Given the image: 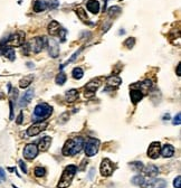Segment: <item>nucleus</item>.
<instances>
[{
	"mask_svg": "<svg viewBox=\"0 0 181 188\" xmlns=\"http://www.w3.org/2000/svg\"><path fill=\"white\" fill-rule=\"evenodd\" d=\"M84 146V139L82 137H77L74 139L66 141L63 148V155L64 156H74L82 150Z\"/></svg>",
	"mask_w": 181,
	"mask_h": 188,
	"instance_id": "obj_1",
	"label": "nucleus"
},
{
	"mask_svg": "<svg viewBox=\"0 0 181 188\" xmlns=\"http://www.w3.org/2000/svg\"><path fill=\"white\" fill-rule=\"evenodd\" d=\"M173 124L176 125H179L181 123V114L180 113H178L177 115H176V117H174V119H173V122H172Z\"/></svg>",
	"mask_w": 181,
	"mask_h": 188,
	"instance_id": "obj_34",
	"label": "nucleus"
},
{
	"mask_svg": "<svg viewBox=\"0 0 181 188\" xmlns=\"http://www.w3.org/2000/svg\"><path fill=\"white\" fill-rule=\"evenodd\" d=\"M116 11V12H121V8L120 7H116V6H113V7H111L110 9H109V14H110V16H112L114 12Z\"/></svg>",
	"mask_w": 181,
	"mask_h": 188,
	"instance_id": "obj_32",
	"label": "nucleus"
},
{
	"mask_svg": "<svg viewBox=\"0 0 181 188\" xmlns=\"http://www.w3.org/2000/svg\"><path fill=\"white\" fill-rule=\"evenodd\" d=\"M173 186L176 188H181V177L178 176L176 179L173 180Z\"/></svg>",
	"mask_w": 181,
	"mask_h": 188,
	"instance_id": "obj_33",
	"label": "nucleus"
},
{
	"mask_svg": "<svg viewBox=\"0 0 181 188\" xmlns=\"http://www.w3.org/2000/svg\"><path fill=\"white\" fill-rule=\"evenodd\" d=\"M25 44V33L24 31H17L15 34L9 36L6 40V46L8 47H19Z\"/></svg>",
	"mask_w": 181,
	"mask_h": 188,
	"instance_id": "obj_4",
	"label": "nucleus"
},
{
	"mask_svg": "<svg viewBox=\"0 0 181 188\" xmlns=\"http://www.w3.org/2000/svg\"><path fill=\"white\" fill-rule=\"evenodd\" d=\"M32 96H34V90H28L26 93L24 94V96L20 99L19 101V105L20 106H25L27 105L29 102L32 101Z\"/></svg>",
	"mask_w": 181,
	"mask_h": 188,
	"instance_id": "obj_17",
	"label": "nucleus"
},
{
	"mask_svg": "<svg viewBox=\"0 0 181 188\" xmlns=\"http://www.w3.org/2000/svg\"><path fill=\"white\" fill-rule=\"evenodd\" d=\"M59 29H60V25H59V23L55 21V20L51 21V24L48 25V33H49L51 36L58 35Z\"/></svg>",
	"mask_w": 181,
	"mask_h": 188,
	"instance_id": "obj_18",
	"label": "nucleus"
},
{
	"mask_svg": "<svg viewBox=\"0 0 181 188\" xmlns=\"http://www.w3.org/2000/svg\"><path fill=\"white\" fill-rule=\"evenodd\" d=\"M48 44V49H49V55L53 58H56L59 54V45L58 42L54 38H51L47 40Z\"/></svg>",
	"mask_w": 181,
	"mask_h": 188,
	"instance_id": "obj_10",
	"label": "nucleus"
},
{
	"mask_svg": "<svg viewBox=\"0 0 181 188\" xmlns=\"http://www.w3.org/2000/svg\"><path fill=\"white\" fill-rule=\"evenodd\" d=\"M114 171V164H112L110 159H104L101 164V174L103 176L109 177Z\"/></svg>",
	"mask_w": 181,
	"mask_h": 188,
	"instance_id": "obj_8",
	"label": "nucleus"
},
{
	"mask_svg": "<svg viewBox=\"0 0 181 188\" xmlns=\"http://www.w3.org/2000/svg\"><path fill=\"white\" fill-rule=\"evenodd\" d=\"M134 44H135V39H134L133 37H132V38H127L125 42H124V45H125L127 48H130V49L134 46Z\"/></svg>",
	"mask_w": 181,
	"mask_h": 188,
	"instance_id": "obj_29",
	"label": "nucleus"
},
{
	"mask_svg": "<svg viewBox=\"0 0 181 188\" xmlns=\"http://www.w3.org/2000/svg\"><path fill=\"white\" fill-rule=\"evenodd\" d=\"M45 175V169L43 167H36L35 168V176L36 177H41Z\"/></svg>",
	"mask_w": 181,
	"mask_h": 188,
	"instance_id": "obj_30",
	"label": "nucleus"
},
{
	"mask_svg": "<svg viewBox=\"0 0 181 188\" xmlns=\"http://www.w3.org/2000/svg\"><path fill=\"white\" fill-rule=\"evenodd\" d=\"M0 178L1 179H6V176H5V171H4V169L2 168H0Z\"/></svg>",
	"mask_w": 181,
	"mask_h": 188,
	"instance_id": "obj_39",
	"label": "nucleus"
},
{
	"mask_svg": "<svg viewBox=\"0 0 181 188\" xmlns=\"http://www.w3.org/2000/svg\"><path fill=\"white\" fill-rule=\"evenodd\" d=\"M23 117H24L23 113H20L19 115H18V118H17V123H18V124H20V123L23 122Z\"/></svg>",
	"mask_w": 181,
	"mask_h": 188,
	"instance_id": "obj_38",
	"label": "nucleus"
},
{
	"mask_svg": "<svg viewBox=\"0 0 181 188\" xmlns=\"http://www.w3.org/2000/svg\"><path fill=\"white\" fill-rule=\"evenodd\" d=\"M66 80H67V77H66V75H65V73L60 72V73L56 76L55 82H56V84H58V85H63L64 83L66 82Z\"/></svg>",
	"mask_w": 181,
	"mask_h": 188,
	"instance_id": "obj_26",
	"label": "nucleus"
},
{
	"mask_svg": "<svg viewBox=\"0 0 181 188\" xmlns=\"http://www.w3.org/2000/svg\"><path fill=\"white\" fill-rule=\"evenodd\" d=\"M58 6V1L57 0H51V1H49V7L51 8H56Z\"/></svg>",
	"mask_w": 181,
	"mask_h": 188,
	"instance_id": "obj_37",
	"label": "nucleus"
},
{
	"mask_svg": "<svg viewBox=\"0 0 181 188\" xmlns=\"http://www.w3.org/2000/svg\"><path fill=\"white\" fill-rule=\"evenodd\" d=\"M100 147V140L99 139H88L86 141V145L84 147L85 153L87 157H93L94 155L97 153Z\"/></svg>",
	"mask_w": 181,
	"mask_h": 188,
	"instance_id": "obj_6",
	"label": "nucleus"
},
{
	"mask_svg": "<svg viewBox=\"0 0 181 188\" xmlns=\"http://www.w3.org/2000/svg\"><path fill=\"white\" fill-rule=\"evenodd\" d=\"M51 111H53V108L49 104H47V103H39L38 105H36L35 110H34V119L38 120V121L45 120V119L51 117Z\"/></svg>",
	"mask_w": 181,
	"mask_h": 188,
	"instance_id": "obj_3",
	"label": "nucleus"
},
{
	"mask_svg": "<svg viewBox=\"0 0 181 188\" xmlns=\"http://www.w3.org/2000/svg\"><path fill=\"white\" fill-rule=\"evenodd\" d=\"M77 96H78V91L74 90V89H73V90H69L66 93V98L69 102H74L75 100L77 99Z\"/></svg>",
	"mask_w": 181,
	"mask_h": 188,
	"instance_id": "obj_25",
	"label": "nucleus"
},
{
	"mask_svg": "<svg viewBox=\"0 0 181 188\" xmlns=\"http://www.w3.org/2000/svg\"><path fill=\"white\" fill-rule=\"evenodd\" d=\"M38 155V148H37V146L34 145V143H29L25 147L24 149V157L26 159H29V160H32L34 159L35 157H37Z\"/></svg>",
	"mask_w": 181,
	"mask_h": 188,
	"instance_id": "obj_9",
	"label": "nucleus"
},
{
	"mask_svg": "<svg viewBox=\"0 0 181 188\" xmlns=\"http://www.w3.org/2000/svg\"><path fill=\"white\" fill-rule=\"evenodd\" d=\"M34 76L32 75H28V76H24V78H21L19 82V87L20 89H26L30 85V83L32 82Z\"/></svg>",
	"mask_w": 181,
	"mask_h": 188,
	"instance_id": "obj_23",
	"label": "nucleus"
},
{
	"mask_svg": "<svg viewBox=\"0 0 181 188\" xmlns=\"http://www.w3.org/2000/svg\"><path fill=\"white\" fill-rule=\"evenodd\" d=\"M177 75H178V76H181V66H180V63L178 64V66H177Z\"/></svg>",
	"mask_w": 181,
	"mask_h": 188,
	"instance_id": "obj_40",
	"label": "nucleus"
},
{
	"mask_svg": "<svg viewBox=\"0 0 181 188\" xmlns=\"http://www.w3.org/2000/svg\"><path fill=\"white\" fill-rule=\"evenodd\" d=\"M76 15H77V17H78L81 20H83V21H86L87 20V15L85 14V10H84L82 7H78L76 9Z\"/></svg>",
	"mask_w": 181,
	"mask_h": 188,
	"instance_id": "obj_27",
	"label": "nucleus"
},
{
	"mask_svg": "<svg viewBox=\"0 0 181 188\" xmlns=\"http://www.w3.org/2000/svg\"><path fill=\"white\" fill-rule=\"evenodd\" d=\"M83 75H84V72H83V70L81 67H76V68L73 70V76L76 80H81L83 77Z\"/></svg>",
	"mask_w": 181,
	"mask_h": 188,
	"instance_id": "obj_28",
	"label": "nucleus"
},
{
	"mask_svg": "<svg viewBox=\"0 0 181 188\" xmlns=\"http://www.w3.org/2000/svg\"><path fill=\"white\" fill-rule=\"evenodd\" d=\"M76 170H77V168H76V166H74V164L67 166L66 168H65V170L63 171V175L60 177V180H59L57 187L58 188L68 187L71 185L73 178H74L75 174H76Z\"/></svg>",
	"mask_w": 181,
	"mask_h": 188,
	"instance_id": "obj_2",
	"label": "nucleus"
},
{
	"mask_svg": "<svg viewBox=\"0 0 181 188\" xmlns=\"http://www.w3.org/2000/svg\"><path fill=\"white\" fill-rule=\"evenodd\" d=\"M4 98V95H2V93H0V99H2Z\"/></svg>",
	"mask_w": 181,
	"mask_h": 188,
	"instance_id": "obj_43",
	"label": "nucleus"
},
{
	"mask_svg": "<svg viewBox=\"0 0 181 188\" xmlns=\"http://www.w3.org/2000/svg\"><path fill=\"white\" fill-rule=\"evenodd\" d=\"M94 169H92V170H91L90 171V176H88V178H90V179H92V178H93V174H94Z\"/></svg>",
	"mask_w": 181,
	"mask_h": 188,
	"instance_id": "obj_41",
	"label": "nucleus"
},
{
	"mask_svg": "<svg viewBox=\"0 0 181 188\" xmlns=\"http://www.w3.org/2000/svg\"><path fill=\"white\" fill-rule=\"evenodd\" d=\"M121 83H122V78L120 76H110L106 80V84L109 86H112V87H118Z\"/></svg>",
	"mask_w": 181,
	"mask_h": 188,
	"instance_id": "obj_21",
	"label": "nucleus"
},
{
	"mask_svg": "<svg viewBox=\"0 0 181 188\" xmlns=\"http://www.w3.org/2000/svg\"><path fill=\"white\" fill-rule=\"evenodd\" d=\"M169 118H170V115H169V114H165L164 117H163V119H167V120H168Z\"/></svg>",
	"mask_w": 181,
	"mask_h": 188,
	"instance_id": "obj_42",
	"label": "nucleus"
},
{
	"mask_svg": "<svg viewBox=\"0 0 181 188\" xmlns=\"http://www.w3.org/2000/svg\"><path fill=\"white\" fill-rule=\"evenodd\" d=\"M47 8V2L45 0H38L34 5V11L35 12H41Z\"/></svg>",
	"mask_w": 181,
	"mask_h": 188,
	"instance_id": "obj_22",
	"label": "nucleus"
},
{
	"mask_svg": "<svg viewBox=\"0 0 181 188\" xmlns=\"http://www.w3.org/2000/svg\"><path fill=\"white\" fill-rule=\"evenodd\" d=\"M86 7H87V9H88V11L92 12L93 15L99 14L100 4H99V1H97V0H90V1H87Z\"/></svg>",
	"mask_w": 181,
	"mask_h": 188,
	"instance_id": "obj_15",
	"label": "nucleus"
},
{
	"mask_svg": "<svg viewBox=\"0 0 181 188\" xmlns=\"http://www.w3.org/2000/svg\"><path fill=\"white\" fill-rule=\"evenodd\" d=\"M46 42L47 40L45 37H36V38L32 39L29 43H27L28 49L32 53H39L40 51H43V48L46 45Z\"/></svg>",
	"mask_w": 181,
	"mask_h": 188,
	"instance_id": "obj_5",
	"label": "nucleus"
},
{
	"mask_svg": "<svg viewBox=\"0 0 181 188\" xmlns=\"http://www.w3.org/2000/svg\"><path fill=\"white\" fill-rule=\"evenodd\" d=\"M160 153H162V156L164 158H170L174 153V148L171 145H164L163 148H161V152Z\"/></svg>",
	"mask_w": 181,
	"mask_h": 188,
	"instance_id": "obj_20",
	"label": "nucleus"
},
{
	"mask_svg": "<svg viewBox=\"0 0 181 188\" xmlns=\"http://www.w3.org/2000/svg\"><path fill=\"white\" fill-rule=\"evenodd\" d=\"M148 188H165L167 187V183L163 179H158V180H152L151 184L149 186H146Z\"/></svg>",
	"mask_w": 181,
	"mask_h": 188,
	"instance_id": "obj_24",
	"label": "nucleus"
},
{
	"mask_svg": "<svg viewBox=\"0 0 181 188\" xmlns=\"http://www.w3.org/2000/svg\"><path fill=\"white\" fill-rule=\"evenodd\" d=\"M66 34H67V31L65 30V29H62V30L58 33L59 37H60V39H62V42H65V40H66V37H65Z\"/></svg>",
	"mask_w": 181,
	"mask_h": 188,
	"instance_id": "obj_35",
	"label": "nucleus"
},
{
	"mask_svg": "<svg viewBox=\"0 0 181 188\" xmlns=\"http://www.w3.org/2000/svg\"><path fill=\"white\" fill-rule=\"evenodd\" d=\"M161 152V146L159 142H152L149 147V150H148V156L151 158V159H157L159 155Z\"/></svg>",
	"mask_w": 181,
	"mask_h": 188,
	"instance_id": "obj_12",
	"label": "nucleus"
},
{
	"mask_svg": "<svg viewBox=\"0 0 181 188\" xmlns=\"http://www.w3.org/2000/svg\"><path fill=\"white\" fill-rule=\"evenodd\" d=\"M153 179L149 180V181H146V178H144V176H142V175H138V176H134L133 178H132V183H133L134 185H138V186H142V187H146L148 186V184H151V181H152Z\"/></svg>",
	"mask_w": 181,
	"mask_h": 188,
	"instance_id": "obj_14",
	"label": "nucleus"
},
{
	"mask_svg": "<svg viewBox=\"0 0 181 188\" xmlns=\"http://www.w3.org/2000/svg\"><path fill=\"white\" fill-rule=\"evenodd\" d=\"M142 170H143V175H146L148 177H155L159 172L158 167L154 164H149L146 168H142Z\"/></svg>",
	"mask_w": 181,
	"mask_h": 188,
	"instance_id": "obj_13",
	"label": "nucleus"
},
{
	"mask_svg": "<svg viewBox=\"0 0 181 188\" xmlns=\"http://www.w3.org/2000/svg\"><path fill=\"white\" fill-rule=\"evenodd\" d=\"M99 86H100L99 81H91L86 85V87H85V98L87 99L93 98L96 90L99 89Z\"/></svg>",
	"mask_w": 181,
	"mask_h": 188,
	"instance_id": "obj_11",
	"label": "nucleus"
},
{
	"mask_svg": "<svg viewBox=\"0 0 181 188\" xmlns=\"http://www.w3.org/2000/svg\"><path fill=\"white\" fill-rule=\"evenodd\" d=\"M19 166H20V168H21V170H23L25 174H27V167H26V164H25L24 161L20 160L19 161Z\"/></svg>",
	"mask_w": 181,
	"mask_h": 188,
	"instance_id": "obj_36",
	"label": "nucleus"
},
{
	"mask_svg": "<svg viewBox=\"0 0 181 188\" xmlns=\"http://www.w3.org/2000/svg\"><path fill=\"white\" fill-rule=\"evenodd\" d=\"M130 96H131V101H132V103L137 104L140 100H142V98H143V93L140 91V89H132L130 92Z\"/></svg>",
	"mask_w": 181,
	"mask_h": 188,
	"instance_id": "obj_16",
	"label": "nucleus"
},
{
	"mask_svg": "<svg viewBox=\"0 0 181 188\" xmlns=\"http://www.w3.org/2000/svg\"><path fill=\"white\" fill-rule=\"evenodd\" d=\"M47 125H48V122H36V123H34L30 128H28L27 134L30 136V137H35V136L39 134L41 131H44V130L46 129Z\"/></svg>",
	"mask_w": 181,
	"mask_h": 188,
	"instance_id": "obj_7",
	"label": "nucleus"
},
{
	"mask_svg": "<svg viewBox=\"0 0 181 188\" xmlns=\"http://www.w3.org/2000/svg\"><path fill=\"white\" fill-rule=\"evenodd\" d=\"M51 143V139L49 137H44L41 140L39 141V143H38V150L40 151H46L48 148H49V146Z\"/></svg>",
	"mask_w": 181,
	"mask_h": 188,
	"instance_id": "obj_19",
	"label": "nucleus"
},
{
	"mask_svg": "<svg viewBox=\"0 0 181 188\" xmlns=\"http://www.w3.org/2000/svg\"><path fill=\"white\" fill-rule=\"evenodd\" d=\"M131 167L134 169V170H142V168H143V164L142 162H132L131 164Z\"/></svg>",
	"mask_w": 181,
	"mask_h": 188,
	"instance_id": "obj_31",
	"label": "nucleus"
}]
</instances>
